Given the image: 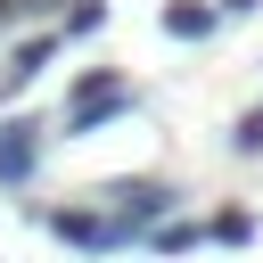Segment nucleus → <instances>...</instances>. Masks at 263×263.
<instances>
[{"instance_id":"f257e3e1","label":"nucleus","mask_w":263,"mask_h":263,"mask_svg":"<svg viewBox=\"0 0 263 263\" xmlns=\"http://www.w3.org/2000/svg\"><path fill=\"white\" fill-rule=\"evenodd\" d=\"M123 107H132V82H123V74H82L74 99H66V132H99V123L123 115Z\"/></svg>"},{"instance_id":"f03ea898","label":"nucleus","mask_w":263,"mask_h":263,"mask_svg":"<svg viewBox=\"0 0 263 263\" xmlns=\"http://www.w3.org/2000/svg\"><path fill=\"white\" fill-rule=\"evenodd\" d=\"M49 230H58L66 247H82V255H115V247H132V222H123V214H49Z\"/></svg>"},{"instance_id":"7ed1b4c3","label":"nucleus","mask_w":263,"mask_h":263,"mask_svg":"<svg viewBox=\"0 0 263 263\" xmlns=\"http://www.w3.org/2000/svg\"><path fill=\"white\" fill-rule=\"evenodd\" d=\"M107 197H115V214L132 222V238H140L148 222H164V214H173V189H156V181H115Z\"/></svg>"},{"instance_id":"20e7f679","label":"nucleus","mask_w":263,"mask_h":263,"mask_svg":"<svg viewBox=\"0 0 263 263\" xmlns=\"http://www.w3.org/2000/svg\"><path fill=\"white\" fill-rule=\"evenodd\" d=\"M33 164H41V140H33L25 115H8V123H0V181L16 189V181H33Z\"/></svg>"},{"instance_id":"39448f33","label":"nucleus","mask_w":263,"mask_h":263,"mask_svg":"<svg viewBox=\"0 0 263 263\" xmlns=\"http://www.w3.org/2000/svg\"><path fill=\"white\" fill-rule=\"evenodd\" d=\"M164 33H173V41H205V33H214V8H205V0H164Z\"/></svg>"},{"instance_id":"423d86ee","label":"nucleus","mask_w":263,"mask_h":263,"mask_svg":"<svg viewBox=\"0 0 263 263\" xmlns=\"http://www.w3.org/2000/svg\"><path fill=\"white\" fill-rule=\"evenodd\" d=\"M58 49H66V41H58V33H41V41H25V49H16V58H8V90H25V82H33V74H41V66H49V58H58Z\"/></svg>"},{"instance_id":"0eeeda50","label":"nucleus","mask_w":263,"mask_h":263,"mask_svg":"<svg viewBox=\"0 0 263 263\" xmlns=\"http://www.w3.org/2000/svg\"><path fill=\"white\" fill-rule=\"evenodd\" d=\"M99 25H107V8H99V0H74V8H66V33H58V41H90Z\"/></svg>"},{"instance_id":"6e6552de","label":"nucleus","mask_w":263,"mask_h":263,"mask_svg":"<svg viewBox=\"0 0 263 263\" xmlns=\"http://www.w3.org/2000/svg\"><path fill=\"white\" fill-rule=\"evenodd\" d=\"M197 238H205V230H189V222H164V230H148V247H156V255H181V247H197Z\"/></svg>"},{"instance_id":"1a4fd4ad","label":"nucleus","mask_w":263,"mask_h":263,"mask_svg":"<svg viewBox=\"0 0 263 263\" xmlns=\"http://www.w3.org/2000/svg\"><path fill=\"white\" fill-rule=\"evenodd\" d=\"M214 238H222V247H247L255 222H247V214H214Z\"/></svg>"},{"instance_id":"9d476101","label":"nucleus","mask_w":263,"mask_h":263,"mask_svg":"<svg viewBox=\"0 0 263 263\" xmlns=\"http://www.w3.org/2000/svg\"><path fill=\"white\" fill-rule=\"evenodd\" d=\"M230 140H238V156H255V148H263V107H255V115H238V132H230Z\"/></svg>"},{"instance_id":"9b49d317","label":"nucleus","mask_w":263,"mask_h":263,"mask_svg":"<svg viewBox=\"0 0 263 263\" xmlns=\"http://www.w3.org/2000/svg\"><path fill=\"white\" fill-rule=\"evenodd\" d=\"M222 8H230V16H247V8H255V0H222Z\"/></svg>"}]
</instances>
